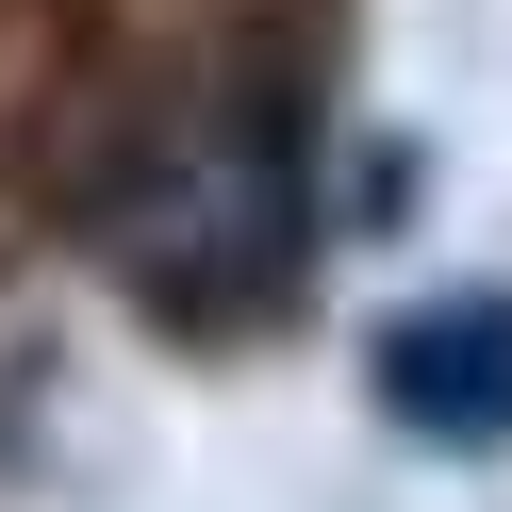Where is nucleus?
<instances>
[{
  "label": "nucleus",
  "instance_id": "f257e3e1",
  "mask_svg": "<svg viewBox=\"0 0 512 512\" xmlns=\"http://www.w3.org/2000/svg\"><path fill=\"white\" fill-rule=\"evenodd\" d=\"M298 83H265V67H215V83H182V100H149V133L116 149V182H100V248H116V281L133 298H166V314H248V298H281L298 281Z\"/></svg>",
  "mask_w": 512,
  "mask_h": 512
},
{
  "label": "nucleus",
  "instance_id": "f03ea898",
  "mask_svg": "<svg viewBox=\"0 0 512 512\" xmlns=\"http://www.w3.org/2000/svg\"><path fill=\"white\" fill-rule=\"evenodd\" d=\"M380 397L446 446H512V298H430L380 331Z\"/></svg>",
  "mask_w": 512,
  "mask_h": 512
}]
</instances>
